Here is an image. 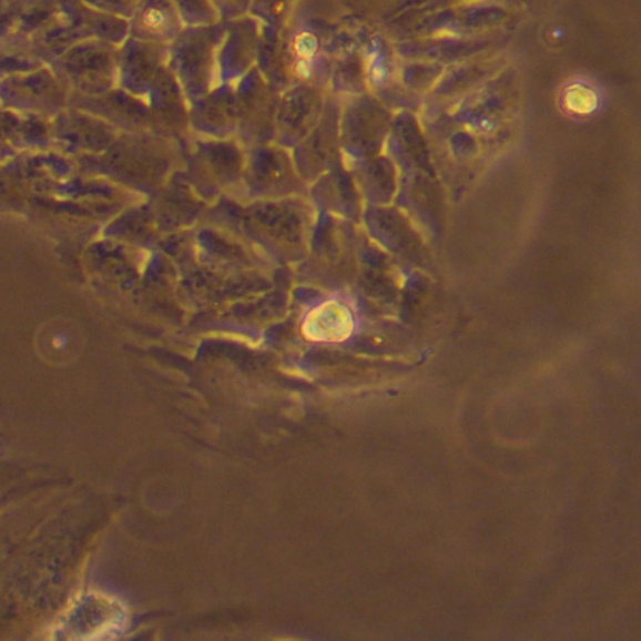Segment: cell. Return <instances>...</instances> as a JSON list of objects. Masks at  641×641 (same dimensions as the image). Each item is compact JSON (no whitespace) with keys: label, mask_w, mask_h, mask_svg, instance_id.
<instances>
[{"label":"cell","mask_w":641,"mask_h":641,"mask_svg":"<svg viewBox=\"0 0 641 641\" xmlns=\"http://www.w3.org/2000/svg\"><path fill=\"white\" fill-rule=\"evenodd\" d=\"M501 60L489 58V60H472L456 63L446 70L440 78L435 90L439 93H460L472 89V85L487 83L492 77L501 72Z\"/></svg>","instance_id":"3957f363"},{"label":"cell","mask_w":641,"mask_h":641,"mask_svg":"<svg viewBox=\"0 0 641 641\" xmlns=\"http://www.w3.org/2000/svg\"><path fill=\"white\" fill-rule=\"evenodd\" d=\"M309 337L323 342H342L353 332V317L343 305H325L311 315L307 325H324Z\"/></svg>","instance_id":"277c9868"},{"label":"cell","mask_w":641,"mask_h":641,"mask_svg":"<svg viewBox=\"0 0 641 641\" xmlns=\"http://www.w3.org/2000/svg\"><path fill=\"white\" fill-rule=\"evenodd\" d=\"M490 39L484 37H452L430 39H413L400 47L406 60L430 61L445 64H456L472 60L489 47Z\"/></svg>","instance_id":"7a4b0ae2"},{"label":"cell","mask_w":641,"mask_h":641,"mask_svg":"<svg viewBox=\"0 0 641 641\" xmlns=\"http://www.w3.org/2000/svg\"><path fill=\"white\" fill-rule=\"evenodd\" d=\"M125 610L119 600L90 592L78 599L61 621L57 633L70 639H104L119 634Z\"/></svg>","instance_id":"6da1fadb"},{"label":"cell","mask_w":641,"mask_h":641,"mask_svg":"<svg viewBox=\"0 0 641 641\" xmlns=\"http://www.w3.org/2000/svg\"><path fill=\"white\" fill-rule=\"evenodd\" d=\"M445 68L440 63L420 60H406L400 68V83L407 91L425 92L439 83Z\"/></svg>","instance_id":"5b68a950"}]
</instances>
